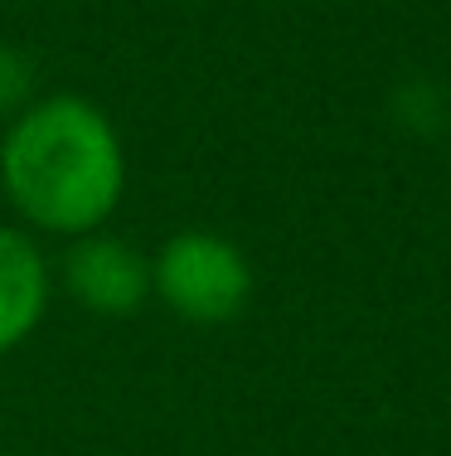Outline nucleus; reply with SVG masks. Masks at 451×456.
Here are the masks:
<instances>
[{
    "mask_svg": "<svg viewBox=\"0 0 451 456\" xmlns=\"http://www.w3.org/2000/svg\"><path fill=\"white\" fill-rule=\"evenodd\" d=\"M0 184L15 214L39 233H98L126 190L122 136L112 117L88 97H39L10 122L0 141Z\"/></svg>",
    "mask_w": 451,
    "mask_h": 456,
    "instance_id": "1",
    "label": "nucleus"
},
{
    "mask_svg": "<svg viewBox=\"0 0 451 456\" xmlns=\"http://www.w3.org/2000/svg\"><path fill=\"white\" fill-rule=\"evenodd\" d=\"M156 297L189 325H223L243 316L253 297V263L233 238L209 228H185L165 238L150 263Z\"/></svg>",
    "mask_w": 451,
    "mask_h": 456,
    "instance_id": "2",
    "label": "nucleus"
},
{
    "mask_svg": "<svg viewBox=\"0 0 451 456\" xmlns=\"http://www.w3.org/2000/svg\"><path fill=\"white\" fill-rule=\"evenodd\" d=\"M63 287L93 316H136L150 301V257L107 233H83L63 257Z\"/></svg>",
    "mask_w": 451,
    "mask_h": 456,
    "instance_id": "3",
    "label": "nucleus"
},
{
    "mask_svg": "<svg viewBox=\"0 0 451 456\" xmlns=\"http://www.w3.org/2000/svg\"><path fill=\"white\" fill-rule=\"evenodd\" d=\"M49 257L25 228H0V354L25 345L49 311Z\"/></svg>",
    "mask_w": 451,
    "mask_h": 456,
    "instance_id": "4",
    "label": "nucleus"
},
{
    "mask_svg": "<svg viewBox=\"0 0 451 456\" xmlns=\"http://www.w3.org/2000/svg\"><path fill=\"white\" fill-rule=\"evenodd\" d=\"M29 102H35V63L20 49L0 45V117L15 122Z\"/></svg>",
    "mask_w": 451,
    "mask_h": 456,
    "instance_id": "5",
    "label": "nucleus"
}]
</instances>
